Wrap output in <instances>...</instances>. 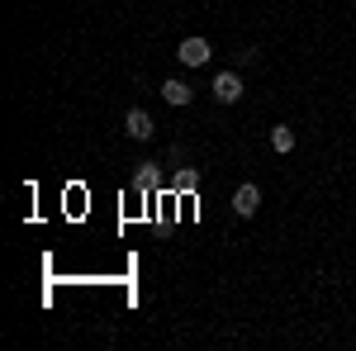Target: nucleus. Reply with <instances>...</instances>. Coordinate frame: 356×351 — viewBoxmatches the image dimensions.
<instances>
[{
  "label": "nucleus",
  "mask_w": 356,
  "mask_h": 351,
  "mask_svg": "<svg viewBox=\"0 0 356 351\" xmlns=\"http://www.w3.org/2000/svg\"><path fill=\"white\" fill-rule=\"evenodd\" d=\"M209 38H181V48H176V57H181V67H204L209 62Z\"/></svg>",
  "instance_id": "obj_2"
},
{
  "label": "nucleus",
  "mask_w": 356,
  "mask_h": 351,
  "mask_svg": "<svg viewBox=\"0 0 356 351\" xmlns=\"http://www.w3.org/2000/svg\"><path fill=\"white\" fill-rule=\"evenodd\" d=\"M200 186V171H181V176H176V190H195Z\"/></svg>",
  "instance_id": "obj_8"
},
{
  "label": "nucleus",
  "mask_w": 356,
  "mask_h": 351,
  "mask_svg": "<svg viewBox=\"0 0 356 351\" xmlns=\"http://www.w3.org/2000/svg\"><path fill=\"white\" fill-rule=\"evenodd\" d=\"M162 100H166V105H176V109H186L195 100V90L181 81V76H171V81H162Z\"/></svg>",
  "instance_id": "obj_5"
},
{
  "label": "nucleus",
  "mask_w": 356,
  "mask_h": 351,
  "mask_svg": "<svg viewBox=\"0 0 356 351\" xmlns=\"http://www.w3.org/2000/svg\"><path fill=\"white\" fill-rule=\"evenodd\" d=\"M134 186H138V190L157 186V171H152V166H143V171H138V176H134Z\"/></svg>",
  "instance_id": "obj_7"
},
{
  "label": "nucleus",
  "mask_w": 356,
  "mask_h": 351,
  "mask_svg": "<svg viewBox=\"0 0 356 351\" xmlns=\"http://www.w3.org/2000/svg\"><path fill=\"white\" fill-rule=\"evenodd\" d=\"M209 90H214L219 105H238V100H243V76H238V72H219Z\"/></svg>",
  "instance_id": "obj_1"
},
{
  "label": "nucleus",
  "mask_w": 356,
  "mask_h": 351,
  "mask_svg": "<svg viewBox=\"0 0 356 351\" xmlns=\"http://www.w3.org/2000/svg\"><path fill=\"white\" fill-rule=\"evenodd\" d=\"M271 147L275 152H295V129H290V124H275L271 129Z\"/></svg>",
  "instance_id": "obj_6"
},
{
  "label": "nucleus",
  "mask_w": 356,
  "mask_h": 351,
  "mask_svg": "<svg viewBox=\"0 0 356 351\" xmlns=\"http://www.w3.org/2000/svg\"><path fill=\"white\" fill-rule=\"evenodd\" d=\"M124 133L138 138V142H147V138L157 133V124H152V114H147V109H129V114H124Z\"/></svg>",
  "instance_id": "obj_4"
},
{
  "label": "nucleus",
  "mask_w": 356,
  "mask_h": 351,
  "mask_svg": "<svg viewBox=\"0 0 356 351\" xmlns=\"http://www.w3.org/2000/svg\"><path fill=\"white\" fill-rule=\"evenodd\" d=\"M257 209H261V190L252 186V181L233 190V214L238 218H257Z\"/></svg>",
  "instance_id": "obj_3"
}]
</instances>
